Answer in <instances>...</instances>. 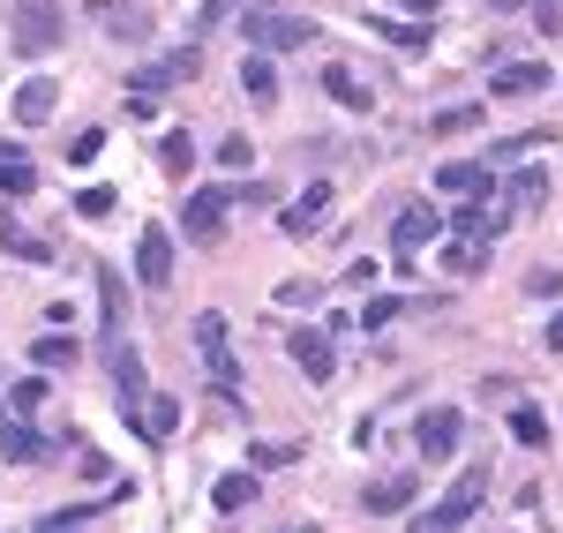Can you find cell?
<instances>
[{
    "instance_id": "ab89813d",
    "label": "cell",
    "mask_w": 563,
    "mask_h": 533,
    "mask_svg": "<svg viewBox=\"0 0 563 533\" xmlns=\"http://www.w3.org/2000/svg\"><path fill=\"white\" fill-rule=\"evenodd\" d=\"M249 458H256V474H271V466H294V444H256Z\"/></svg>"
},
{
    "instance_id": "2e32d148",
    "label": "cell",
    "mask_w": 563,
    "mask_h": 533,
    "mask_svg": "<svg viewBox=\"0 0 563 533\" xmlns=\"http://www.w3.org/2000/svg\"><path fill=\"white\" fill-rule=\"evenodd\" d=\"M53 113H60V84H53V76H31V84L15 90V121H23V129H45Z\"/></svg>"
},
{
    "instance_id": "cb8c5ba5",
    "label": "cell",
    "mask_w": 563,
    "mask_h": 533,
    "mask_svg": "<svg viewBox=\"0 0 563 533\" xmlns=\"http://www.w3.org/2000/svg\"><path fill=\"white\" fill-rule=\"evenodd\" d=\"M511 436H519V444L526 451H541V444H549V413H541V406H511Z\"/></svg>"
},
{
    "instance_id": "9a60e30c",
    "label": "cell",
    "mask_w": 563,
    "mask_h": 533,
    "mask_svg": "<svg viewBox=\"0 0 563 533\" xmlns=\"http://www.w3.org/2000/svg\"><path fill=\"white\" fill-rule=\"evenodd\" d=\"M0 458H15V466H45L53 444H45L31 421H15V413H8V421H0Z\"/></svg>"
},
{
    "instance_id": "484cf974",
    "label": "cell",
    "mask_w": 563,
    "mask_h": 533,
    "mask_svg": "<svg viewBox=\"0 0 563 533\" xmlns=\"http://www.w3.org/2000/svg\"><path fill=\"white\" fill-rule=\"evenodd\" d=\"M180 429V406L174 399H158V406H143V413H135V436H151V444H158V436H174Z\"/></svg>"
},
{
    "instance_id": "6da1fadb",
    "label": "cell",
    "mask_w": 563,
    "mask_h": 533,
    "mask_svg": "<svg viewBox=\"0 0 563 533\" xmlns=\"http://www.w3.org/2000/svg\"><path fill=\"white\" fill-rule=\"evenodd\" d=\"M481 496H488V466H466V474L443 489V503L413 519V533H459V526H466V519L481 511Z\"/></svg>"
},
{
    "instance_id": "836d02e7",
    "label": "cell",
    "mask_w": 563,
    "mask_h": 533,
    "mask_svg": "<svg viewBox=\"0 0 563 533\" xmlns=\"http://www.w3.org/2000/svg\"><path fill=\"white\" fill-rule=\"evenodd\" d=\"M526 8H533V31L541 38H563V0H526Z\"/></svg>"
},
{
    "instance_id": "d6a6232c",
    "label": "cell",
    "mask_w": 563,
    "mask_h": 533,
    "mask_svg": "<svg viewBox=\"0 0 563 533\" xmlns=\"http://www.w3.org/2000/svg\"><path fill=\"white\" fill-rule=\"evenodd\" d=\"M98 301H106V331H121V309L129 301H121V278L113 270H98Z\"/></svg>"
},
{
    "instance_id": "1f68e13d",
    "label": "cell",
    "mask_w": 563,
    "mask_h": 533,
    "mask_svg": "<svg viewBox=\"0 0 563 533\" xmlns=\"http://www.w3.org/2000/svg\"><path fill=\"white\" fill-rule=\"evenodd\" d=\"M38 399H45V368H31L23 384H8V406L15 413H38Z\"/></svg>"
},
{
    "instance_id": "9c48e42d",
    "label": "cell",
    "mask_w": 563,
    "mask_h": 533,
    "mask_svg": "<svg viewBox=\"0 0 563 533\" xmlns=\"http://www.w3.org/2000/svg\"><path fill=\"white\" fill-rule=\"evenodd\" d=\"M196 354L225 391H241V368H233V338H225V315H196Z\"/></svg>"
},
{
    "instance_id": "44dd1931",
    "label": "cell",
    "mask_w": 563,
    "mask_h": 533,
    "mask_svg": "<svg viewBox=\"0 0 563 533\" xmlns=\"http://www.w3.org/2000/svg\"><path fill=\"white\" fill-rule=\"evenodd\" d=\"M443 270H451V278H474V270H488V241H481V233H451Z\"/></svg>"
},
{
    "instance_id": "83f0119b",
    "label": "cell",
    "mask_w": 563,
    "mask_h": 533,
    "mask_svg": "<svg viewBox=\"0 0 563 533\" xmlns=\"http://www.w3.org/2000/svg\"><path fill=\"white\" fill-rule=\"evenodd\" d=\"M38 188V166L31 158H0V196H31Z\"/></svg>"
},
{
    "instance_id": "ba28073f",
    "label": "cell",
    "mask_w": 563,
    "mask_h": 533,
    "mask_svg": "<svg viewBox=\"0 0 563 533\" xmlns=\"http://www.w3.org/2000/svg\"><path fill=\"white\" fill-rule=\"evenodd\" d=\"M286 354H294V368H301L308 384H331V376H339V346H331V323H323V331H286Z\"/></svg>"
},
{
    "instance_id": "b9f144b4",
    "label": "cell",
    "mask_w": 563,
    "mask_h": 533,
    "mask_svg": "<svg viewBox=\"0 0 563 533\" xmlns=\"http://www.w3.org/2000/svg\"><path fill=\"white\" fill-rule=\"evenodd\" d=\"M541 346H549V354H563V309L549 315V331H541Z\"/></svg>"
},
{
    "instance_id": "ffe728a7",
    "label": "cell",
    "mask_w": 563,
    "mask_h": 533,
    "mask_svg": "<svg viewBox=\"0 0 563 533\" xmlns=\"http://www.w3.org/2000/svg\"><path fill=\"white\" fill-rule=\"evenodd\" d=\"M0 248H8L15 264H45V256H53V248H45V241H38L23 219H15V211H0Z\"/></svg>"
},
{
    "instance_id": "8d00e7d4",
    "label": "cell",
    "mask_w": 563,
    "mask_h": 533,
    "mask_svg": "<svg viewBox=\"0 0 563 533\" xmlns=\"http://www.w3.org/2000/svg\"><path fill=\"white\" fill-rule=\"evenodd\" d=\"M76 211H84L90 225H98V219H113V188H84V196H76Z\"/></svg>"
},
{
    "instance_id": "f35d334b",
    "label": "cell",
    "mask_w": 563,
    "mask_h": 533,
    "mask_svg": "<svg viewBox=\"0 0 563 533\" xmlns=\"http://www.w3.org/2000/svg\"><path fill=\"white\" fill-rule=\"evenodd\" d=\"M98 151H106V129H84V135H76V143H68V158H76V166H90Z\"/></svg>"
},
{
    "instance_id": "4316f807",
    "label": "cell",
    "mask_w": 563,
    "mask_h": 533,
    "mask_svg": "<svg viewBox=\"0 0 563 533\" xmlns=\"http://www.w3.org/2000/svg\"><path fill=\"white\" fill-rule=\"evenodd\" d=\"M188 166H196V143H188V135H166V143H158V174H166V180H180V174H188Z\"/></svg>"
},
{
    "instance_id": "277c9868",
    "label": "cell",
    "mask_w": 563,
    "mask_h": 533,
    "mask_svg": "<svg viewBox=\"0 0 563 533\" xmlns=\"http://www.w3.org/2000/svg\"><path fill=\"white\" fill-rule=\"evenodd\" d=\"M233 196H241V188H196V196L180 203V233H188L196 248H218V233H225V211H233Z\"/></svg>"
},
{
    "instance_id": "5bb4252c",
    "label": "cell",
    "mask_w": 563,
    "mask_h": 533,
    "mask_svg": "<svg viewBox=\"0 0 563 533\" xmlns=\"http://www.w3.org/2000/svg\"><path fill=\"white\" fill-rule=\"evenodd\" d=\"M533 90H549V60H504L488 76V98H533Z\"/></svg>"
},
{
    "instance_id": "4fadbf2b",
    "label": "cell",
    "mask_w": 563,
    "mask_h": 533,
    "mask_svg": "<svg viewBox=\"0 0 563 533\" xmlns=\"http://www.w3.org/2000/svg\"><path fill=\"white\" fill-rule=\"evenodd\" d=\"M323 211H331V180H308L301 196H294V203L278 211V225H286V233L301 241V233H316V225H323Z\"/></svg>"
},
{
    "instance_id": "f546056e",
    "label": "cell",
    "mask_w": 563,
    "mask_h": 533,
    "mask_svg": "<svg viewBox=\"0 0 563 533\" xmlns=\"http://www.w3.org/2000/svg\"><path fill=\"white\" fill-rule=\"evenodd\" d=\"M406 309H413V301H398V293H376V301L361 309V331H384V323H398Z\"/></svg>"
},
{
    "instance_id": "5b68a950",
    "label": "cell",
    "mask_w": 563,
    "mask_h": 533,
    "mask_svg": "<svg viewBox=\"0 0 563 533\" xmlns=\"http://www.w3.org/2000/svg\"><path fill=\"white\" fill-rule=\"evenodd\" d=\"M106 376H113V399H121V413H143V391H151V384H143V354H135L129 338H121V331H106Z\"/></svg>"
},
{
    "instance_id": "ee69618b",
    "label": "cell",
    "mask_w": 563,
    "mask_h": 533,
    "mask_svg": "<svg viewBox=\"0 0 563 533\" xmlns=\"http://www.w3.org/2000/svg\"><path fill=\"white\" fill-rule=\"evenodd\" d=\"M398 8H413V15H429V8H435V0H398Z\"/></svg>"
},
{
    "instance_id": "8fae6325",
    "label": "cell",
    "mask_w": 563,
    "mask_h": 533,
    "mask_svg": "<svg viewBox=\"0 0 563 533\" xmlns=\"http://www.w3.org/2000/svg\"><path fill=\"white\" fill-rule=\"evenodd\" d=\"M435 188H443L451 203H488V158H451V166H435Z\"/></svg>"
},
{
    "instance_id": "e0dca14e",
    "label": "cell",
    "mask_w": 563,
    "mask_h": 533,
    "mask_svg": "<svg viewBox=\"0 0 563 533\" xmlns=\"http://www.w3.org/2000/svg\"><path fill=\"white\" fill-rule=\"evenodd\" d=\"M443 233V211H429V203H406L398 219H390V248H421V241H435Z\"/></svg>"
},
{
    "instance_id": "7402d4cb",
    "label": "cell",
    "mask_w": 563,
    "mask_h": 533,
    "mask_svg": "<svg viewBox=\"0 0 563 533\" xmlns=\"http://www.w3.org/2000/svg\"><path fill=\"white\" fill-rule=\"evenodd\" d=\"M256 496H263V474H256V466H249V474H218L211 503H218V511H249Z\"/></svg>"
},
{
    "instance_id": "7bdbcfd3",
    "label": "cell",
    "mask_w": 563,
    "mask_h": 533,
    "mask_svg": "<svg viewBox=\"0 0 563 533\" xmlns=\"http://www.w3.org/2000/svg\"><path fill=\"white\" fill-rule=\"evenodd\" d=\"M0 158H23V143H8V135H0Z\"/></svg>"
},
{
    "instance_id": "d590c367",
    "label": "cell",
    "mask_w": 563,
    "mask_h": 533,
    "mask_svg": "<svg viewBox=\"0 0 563 533\" xmlns=\"http://www.w3.org/2000/svg\"><path fill=\"white\" fill-rule=\"evenodd\" d=\"M526 293H533V301H563V264L533 270V278H526Z\"/></svg>"
},
{
    "instance_id": "e575fe53",
    "label": "cell",
    "mask_w": 563,
    "mask_h": 533,
    "mask_svg": "<svg viewBox=\"0 0 563 533\" xmlns=\"http://www.w3.org/2000/svg\"><path fill=\"white\" fill-rule=\"evenodd\" d=\"M481 121V106H443V113H435V135H466Z\"/></svg>"
},
{
    "instance_id": "52a82bcc",
    "label": "cell",
    "mask_w": 563,
    "mask_h": 533,
    "mask_svg": "<svg viewBox=\"0 0 563 533\" xmlns=\"http://www.w3.org/2000/svg\"><path fill=\"white\" fill-rule=\"evenodd\" d=\"M60 38H68V31H60V8H53V0H15V53L38 60V53H53Z\"/></svg>"
},
{
    "instance_id": "603a6c76",
    "label": "cell",
    "mask_w": 563,
    "mask_h": 533,
    "mask_svg": "<svg viewBox=\"0 0 563 533\" xmlns=\"http://www.w3.org/2000/svg\"><path fill=\"white\" fill-rule=\"evenodd\" d=\"M241 90H249L256 106H278V68H271V53H249V60H241Z\"/></svg>"
},
{
    "instance_id": "74e56055",
    "label": "cell",
    "mask_w": 563,
    "mask_h": 533,
    "mask_svg": "<svg viewBox=\"0 0 563 533\" xmlns=\"http://www.w3.org/2000/svg\"><path fill=\"white\" fill-rule=\"evenodd\" d=\"M249 158H256V143H249V135H225V143H218V166H233V174H241Z\"/></svg>"
},
{
    "instance_id": "7c38bea8",
    "label": "cell",
    "mask_w": 563,
    "mask_h": 533,
    "mask_svg": "<svg viewBox=\"0 0 563 533\" xmlns=\"http://www.w3.org/2000/svg\"><path fill=\"white\" fill-rule=\"evenodd\" d=\"M413 496H421V481H413V474H376V481L361 489V511H368V519H398Z\"/></svg>"
},
{
    "instance_id": "60d3db41",
    "label": "cell",
    "mask_w": 563,
    "mask_h": 533,
    "mask_svg": "<svg viewBox=\"0 0 563 533\" xmlns=\"http://www.w3.org/2000/svg\"><path fill=\"white\" fill-rule=\"evenodd\" d=\"M316 293H323V286H316V278H294V286H278V301H286V309H308V301H316Z\"/></svg>"
},
{
    "instance_id": "d4e9b609",
    "label": "cell",
    "mask_w": 563,
    "mask_h": 533,
    "mask_svg": "<svg viewBox=\"0 0 563 533\" xmlns=\"http://www.w3.org/2000/svg\"><path fill=\"white\" fill-rule=\"evenodd\" d=\"M76 360V338L68 331H45V338H31V368H68Z\"/></svg>"
},
{
    "instance_id": "7a4b0ae2",
    "label": "cell",
    "mask_w": 563,
    "mask_h": 533,
    "mask_svg": "<svg viewBox=\"0 0 563 533\" xmlns=\"http://www.w3.org/2000/svg\"><path fill=\"white\" fill-rule=\"evenodd\" d=\"M241 31H249L256 53H301V45L316 38V23H308V15H278V8H249V15H241Z\"/></svg>"
},
{
    "instance_id": "ac0fdd59",
    "label": "cell",
    "mask_w": 563,
    "mask_h": 533,
    "mask_svg": "<svg viewBox=\"0 0 563 533\" xmlns=\"http://www.w3.org/2000/svg\"><path fill=\"white\" fill-rule=\"evenodd\" d=\"M323 90H331V98H339L346 113H368V106H376L368 76H361V68H346V60H331V68H323Z\"/></svg>"
},
{
    "instance_id": "f6af8a7d",
    "label": "cell",
    "mask_w": 563,
    "mask_h": 533,
    "mask_svg": "<svg viewBox=\"0 0 563 533\" xmlns=\"http://www.w3.org/2000/svg\"><path fill=\"white\" fill-rule=\"evenodd\" d=\"M8 413H15V406H8V399H0V421H8Z\"/></svg>"
},
{
    "instance_id": "30bf717a",
    "label": "cell",
    "mask_w": 563,
    "mask_h": 533,
    "mask_svg": "<svg viewBox=\"0 0 563 533\" xmlns=\"http://www.w3.org/2000/svg\"><path fill=\"white\" fill-rule=\"evenodd\" d=\"M135 278H143L151 293L174 278V233H158V225H143V233H135Z\"/></svg>"
},
{
    "instance_id": "d6986e66",
    "label": "cell",
    "mask_w": 563,
    "mask_h": 533,
    "mask_svg": "<svg viewBox=\"0 0 563 533\" xmlns=\"http://www.w3.org/2000/svg\"><path fill=\"white\" fill-rule=\"evenodd\" d=\"M504 203H511L519 219H533V211L549 203V174H541V166H511V180H504Z\"/></svg>"
},
{
    "instance_id": "8992f818",
    "label": "cell",
    "mask_w": 563,
    "mask_h": 533,
    "mask_svg": "<svg viewBox=\"0 0 563 533\" xmlns=\"http://www.w3.org/2000/svg\"><path fill=\"white\" fill-rule=\"evenodd\" d=\"M196 68H203V53H196V45H180V53H166L158 68H135V84H129V90H135V113H151V106H158V98H166L174 84H188Z\"/></svg>"
},
{
    "instance_id": "4dcf8cb0",
    "label": "cell",
    "mask_w": 563,
    "mask_h": 533,
    "mask_svg": "<svg viewBox=\"0 0 563 533\" xmlns=\"http://www.w3.org/2000/svg\"><path fill=\"white\" fill-rule=\"evenodd\" d=\"M90 526V503H68V511H45L31 533H84Z\"/></svg>"
},
{
    "instance_id": "f1b7e54d",
    "label": "cell",
    "mask_w": 563,
    "mask_h": 533,
    "mask_svg": "<svg viewBox=\"0 0 563 533\" xmlns=\"http://www.w3.org/2000/svg\"><path fill=\"white\" fill-rule=\"evenodd\" d=\"M368 31H376L384 45H406V53H421V45H429V23H368Z\"/></svg>"
},
{
    "instance_id": "3957f363",
    "label": "cell",
    "mask_w": 563,
    "mask_h": 533,
    "mask_svg": "<svg viewBox=\"0 0 563 533\" xmlns=\"http://www.w3.org/2000/svg\"><path fill=\"white\" fill-rule=\"evenodd\" d=\"M459 444H466V413H459V406H421L413 451H421L429 466H443V458H459Z\"/></svg>"
}]
</instances>
